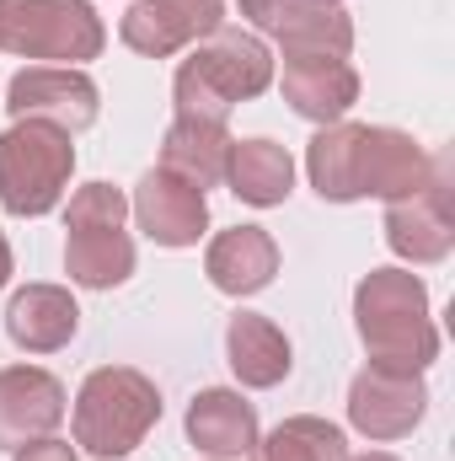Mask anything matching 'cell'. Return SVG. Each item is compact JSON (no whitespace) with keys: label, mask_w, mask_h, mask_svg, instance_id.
I'll list each match as a JSON object with an SVG mask.
<instances>
[{"label":"cell","mask_w":455,"mask_h":461,"mask_svg":"<svg viewBox=\"0 0 455 461\" xmlns=\"http://www.w3.org/2000/svg\"><path fill=\"white\" fill-rule=\"evenodd\" d=\"M434 161L407 129L386 123H322L317 140L306 145V172L311 188L327 204H353V199H407L434 177Z\"/></svg>","instance_id":"obj_1"},{"label":"cell","mask_w":455,"mask_h":461,"mask_svg":"<svg viewBox=\"0 0 455 461\" xmlns=\"http://www.w3.org/2000/svg\"><path fill=\"white\" fill-rule=\"evenodd\" d=\"M353 328L370 365L429 370L440 359V328L429 317V290L413 268H370L353 290Z\"/></svg>","instance_id":"obj_2"},{"label":"cell","mask_w":455,"mask_h":461,"mask_svg":"<svg viewBox=\"0 0 455 461\" xmlns=\"http://www.w3.org/2000/svg\"><path fill=\"white\" fill-rule=\"evenodd\" d=\"M268 86H273V54H268V43L257 32H241V27H215L177 65L172 103H177V118L226 123L236 103H252Z\"/></svg>","instance_id":"obj_3"},{"label":"cell","mask_w":455,"mask_h":461,"mask_svg":"<svg viewBox=\"0 0 455 461\" xmlns=\"http://www.w3.org/2000/svg\"><path fill=\"white\" fill-rule=\"evenodd\" d=\"M161 424V386L134 365H103L76 392V446L103 461H123Z\"/></svg>","instance_id":"obj_4"},{"label":"cell","mask_w":455,"mask_h":461,"mask_svg":"<svg viewBox=\"0 0 455 461\" xmlns=\"http://www.w3.org/2000/svg\"><path fill=\"white\" fill-rule=\"evenodd\" d=\"M70 172H76V145L65 129L16 118L0 134V210L5 215L16 221L49 215L70 194Z\"/></svg>","instance_id":"obj_5"},{"label":"cell","mask_w":455,"mask_h":461,"mask_svg":"<svg viewBox=\"0 0 455 461\" xmlns=\"http://www.w3.org/2000/svg\"><path fill=\"white\" fill-rule=\"evenodd\" d=\"M129 199L113 183H86L65 204V268L86 290H113L134 274V241L123 230Z\"/></svg>","instance_id":"obj_6"},{"label":"cell","mask_w":455,"mask_h":461,"mask_svg":"<svg viewBox=\"0 0 455 461\" xmlns=\"http://www.w3.org/2000/svg\"><path fill=\"white\" fill-rule=\"evenodd\" d=\"M108 43L103 16L92 0H0V49L16 59H54L86 65Z\"/></svg>","instance_id":"obj_7"},{"label":"cell","mask_w":455,"mask_h":461,"mask_svg":"<svg viewBox=\"0 0 455 461\" xmlns=\"http://www.w3.org/2000/svg\"><path fill=\"white\" fill-rule=\"evenodd\" d=\"M5 113L54 123L65 134H81V129H92L97 113H103V92L76 65H27L5 86Z\"/></svg>","instance_id":"obj_8"},{"label":"cell","mask_w":455,"mask_h":461,"mask_svg":"<svg viewBox=\"0 0 455 461\" xmlns=\"http://www.w3.org/2000/svg\"><path fill=\"white\" fill-rule=\"evenodd\" d=\"M429 413V386L424 370H391V365H364L348 386V424L364 440H402L424 424Z\"/></svg>","instance_id":"obj_9"},{"label":"cell","mask_w":455,"mask_h":461,"mask_svg":"<svg viewBox=\"0 0 455 461\" xmlns=\"http://www.w3.org/2000/svg\"><path fill=\"white\" fill-rule=\"evenodd\" d=\"M386 247L402 263H445L455 247V215H451V167L434 161V177L386 204Z\"/></svg>","instance_id":"obj_10"},{"label":"cell","mask_w":455,"mask_h":461,"mask_svg":"<svg viewBox=\"0 0 455 461\" xmlns=\"http://www.w3.org/2000/svg\"><path fill=\"white\" fill-rule=\"evenodd\" d=\"M226 27L220 0H134L118 22V38L145 59H172Z\"/></svg>","instance_id":"obj_11"},{"label":"cell","mask_w":455,"mask_h":461,"mask_svg":"<svg viewBox=\"0 0 455 461\" xmlns=\"http://www.w3.org/2000/svg\"><path fill=\"white\" fill-rule=\"evenodd\" d=\"M59 424H65V381L38 365H5L0 370V451L43 440Z\"/></svg>","instance_id":"obj_12"},{"label":"cell","mask_w":455,"mask_h":461,"mask_svg":"<svg viewBox=\"0 0 455 461\" xmlns=\"http://www.w3.org/2000/svg\"><path fill=\"white\" fill-rule=\"evenodd\" d=\"M129 210H134L139 230H145L156 247H199V236L210 230V199H204L193 183H183V177H172V172H161V167H150V172L139 177Z\"/></svg>","instance_id":"obj_13"},{"label":"cell","mask_w":455,"mask_h":461,"mask_svg":"<svg viewBox=\"0 0 455 461\" xmlns=\"http://www.w3.org/2000/svg\"><path fill=\"white\" fill-rule=\"evenodd\" d=\"M284 103L311 123H338L359 103V70L343 54H284Z\"/></svg>","instance_id":"obj_14"},{"label":"cell","mask_w":455,"mask_h":461,"mask_svg":"<svg viewBox=\"0 0 455 461\" xmlns=\"http://www.w3.org/2000/svg\"><path fill=\"white\" fill-rule=\"evenodd\" d=\"M204 274L220 295H257L279 274V241L263 226H230L210 241Z\"/></svg>","instance_id":"obj_15"},{"label":"cell","mask_w":455,"mask_h":461,"mask_svg":"<svg viewBox=\"0 0 455 461\" xmlns=\"http://www.w3.org/2000/svg\"><path fill=\"white\" fill-rule=\"evenodd\" d=\"M81 328V306L65 285H27L11 295L5 306V333L11 344L27 348V354H54L76 339Z\"/></svg>","instance_id":"obj_16"},{"label":"cell","mask_w":455,"mask_h":461,"mask_svg":"<svg viewBox=\"0 0 455 461\" xmlns=\"http://www.w3.org/2000/svg\"><path fill=\"white\" fill-rule=\"evenodd\" d=\"M188 440L215 461L246 456L257 446V408L230 386H210L188 402Z\"/></svg>","instance_id":"obj_17"},{"label":"cell","mask_w":455,"mask_h":461,"mask_svg":"<svg viewBox=\"0 0 455 461\" xmlns=\"http://www.w3.org/2000/svg\"><path fill=\"white\" fill-rule=\"evenodd\" d=\"M226 359H230V370H236L241 386L268 392V386H279V381L290 375L295 348L279 333V322H268V317H257V312H236L226 322Z\"/></svg>","instance_id":"obj_18"},{"label":"cell","mask_w":455,"mask_h":461,"mask_svg":"<svg viewBox=\"0 0 455 461\" xmlns=\"http://www.w3.org/2000/svg\"><path fill=\"white\" fill-rule=\"evenodd\" d=\"M230 129L210 123V118H172L166 140H161V172L193 183L199 194L226 183V161H230Z\"/></svg>","instance_id":"obj_19"},{"label":"cell","mask_w":455,"mask_h":461,"mask_svg":"<svg viewBox=\"0 0 455 461\" xmlns=\"http://www.w3.org/2000/svg\"><path fill=\"white\" fill-rule=\"evenodd\" d=\"M230 194L252 210H273L295 194V161L279 140H236L226 161Z\"/></svg>","instance_id":"obj_20"},{"label":"cell","mask_w":455,"mask_h":461,"mask_svg":"<svg viewBox=\"0 0 455 461\" xmlns=\"http://www.w3.org/2000/svg\"><path fill=\"white\" fill-rule=\"evenodd\" d=\"M246 456L252 461H343L348 456V440H343L338 424H327L317 413H295V419L273 424Z\"/></svg>","instance_id":"obj_21"},{"label":"cell","mask_w":455,"mask_h":461,"mask_svg":"<svg viewBox=\"0 0 455 461\" xmlns=\"http://www.w3.org/2000/svg\"><path fill=\"white\" fill-rule=\"evenodd\" d=\"M273 43H279L284 54H343V59H348V49H353V22H348L343 5H333V11H317V16H300V22L279 27Z\"/></svg>","instance_id":"obj_22"},{"label":"cell","mask_w":455,"mask_h":461,"mask_svg":"<svg viewBox=\"0 0 455 461\" xmlns=\"http://www.w3.org/2000/svg\"><path fill=\"white\" fill-rule=\"evenodd\" d=\"M343 0H241V16L257 27V32H279V27H290V22H300V16H317V11H333Z\"/></svg>","instance_id":"obj_23"},{"label":"cell","mask_w":455,"mask_h":461,"mask_svg":"<svg viewBox=\"0 0 455 461\" xmlns=\"http://www.w3.org/2000/svg\"><path fill=\"white\" fill-rule=\"evenodd\" d=\"M11 461H81L76 456V446L70 440H59V435H43V440H27V446H16Z\"/></svg>","instance_id":"obj_24"},{"label":"cell","mask_w":455,"mask_h":461,"mask_svg":"<svg viewBox=\"0 0 455 461\" xmlns=\"http://www.w3.org/2000/svg\"><path fill=\"white\" fill-rule=\"evenodd\" d=\"M11 285V241H5V230H0V290Z\"/></svg>","instance_id":"obj_25"},{"label":"cell","mask_w":455,"mask_h":461,"mask_svg":"<svg viewBox=\"0 0 455 461\" xmlns=\"http://www.w3.org/2000/svg\"><path fill=\"white\" fill-rule=\"evenodd\" d=\"M343 461H397L391 451H364V456H343Z\"/></svg>","instance_id":"obj_26"}]
</instances>
